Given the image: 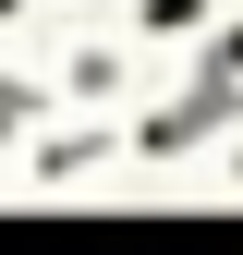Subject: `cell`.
<instances>
[{
	"mask_svg": "<svg viewBox=\"0 0 243 255\" xmlns=\"http://www.w3.org/2000/svg\"><path fill=\"white\" fill-rule=\"evenodd\" d=\"M12 110H24V98H0V122H12Z\"/></svg>",
	"mask_w": 243,
	"mask_h": 255,
	"instance_id": "6da1fadb",
	"label": "cell"
}]
</instances>
